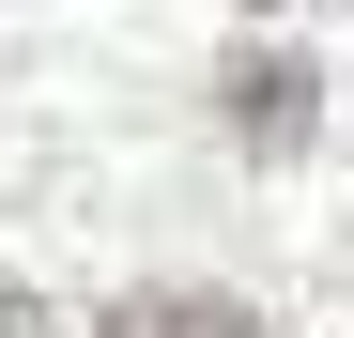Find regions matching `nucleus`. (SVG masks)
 <instances>
[{
    "label": "nucleus",
    "mask_w": 354,
    "mask_h": 338,
    "mask_svg": "<svg viewBox=\"0 0 354 338\" xmlns=\"http://www.w3.org/2000/svg\"><path fill=\"white\" fill-rule=\"evenodd\" d=\"M216 92H231V123H247L262 154H292V139L324 123V77L292 62V46H231V77H216Z\"/></svg>",
    "instance_id": "obj_1"
},
{
    "label": "nucleus",
    "mask_w": 354,
    "mask_h": 338,
    "mask_svg": "<svg viewBox=\"0 0 354 338\" xmlns=\"http://www.w3.org/2000/svg\"><path fill=\"white\" fill-rule=\"evenodd\" d=\"M93 338H247V308H231V292H124Z\"/></svg>",
    "instance_id": "obj_2"
},
{
    "label": "nucleus",
    "mask_w": 354,
    "mask_h": 338,
    "mask_svg": "<svg viewBox=\"0 0 354 338\" xmlns=\"http://www.w3.org/2000/svg\"><path fill=\"white\" fill-rule=\"evenodd\" d=\"M247 16H292V0H247Z\"/></svg>",
    "instance_id": "obj_3"
}]
</instances>
